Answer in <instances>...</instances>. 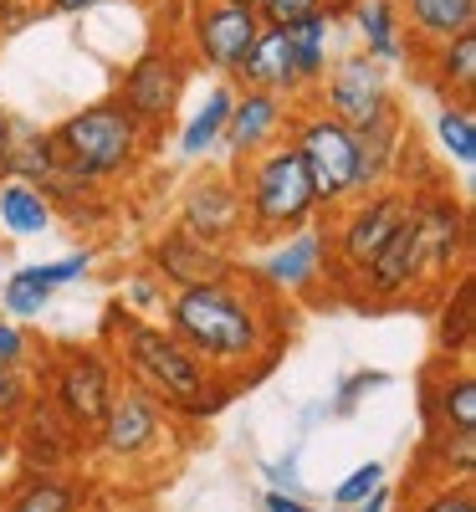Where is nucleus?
<instances>
[{
	"instance_id": "f03ea898",
	"label": "nucleus",
	"mask_w": 476,
	"mask_h": 512,
	"mask_svg": "<svg viewBox=\"0 0 476 512\" xmlns=\"http://www.w3.org/2000/svg\"><path fill=\"white\" fill-rule=\"evenodd\" d=\"M98 344L108 349V359L118 364V374L128 384H139L144 395H154L164 410H175L185 425L210 420L215 410H226L241 395L231 379L210 374L180 338L164 328V318H134L118 303H108V313L98 323Z\"/></svg>"
},
{
	"instance_id": "a19ab883",
	"label": "nucleus",
	"mask_w": 476,
	"mask_h": 512,
	"mask_svg": "<svg viewBox=\"0 0 476 512\" xmlns=\"http://www.w3.org/2000/svg\"><path fill=\"white\" fill-rule=\"evenodd\" d=\"M313 11H323V0H256L262 26H297V21H308Z\"/></svg>"
},
{
	"instance_id": "c9c22d12",
	"label": "nucleus",
	"mask_w": 476,
	"mask_h": 512,
	"mask_svg": "<svg viewBox=\"0 0 476 512\" xmlns=\"http://www.w3.org/2000/svg\"><path fill=\"white\" fill-rule=\"evenodd\" d=\"M441 349L451 359H466L471 354V277L466 272L456 277V308L451 303L441 308Z\"/></svg>"
},
{
	"instance_id": "9d476101",
	"label": "nucleus",
	"mask_w": 476,
	"mask_h": 512,
	"mask_svg": "<svg viewBox=\"0 0 476 512\" xmlns=\"http://www.w3.org/2000/svg\"><path fill=\"white\" fill-rule=\"evenodd\" d=\"M308 103H318L323 113H333L343 128H354V134H359V128L384 123V118H395V113H405L400 108V93H395V67L364 57L359 47L338 52L328 62V72H323V82L313 88Z\"/></svg>"
},
{
	"instance_id": "8fccbe9b",
	"label": "nucleus",
	"mask_w": 476,
	"mask_h": 512,
	"mask_svg": "<svg viewBox=\"0 0 476 512\" xmlns=\"http://www.w3.org/2000/svg\"><path fill=\"white\" fill-rule=\"evenodd\" d=\"M323 6H328V11H333V16H338V11H343V6H349V0H323Z\"/></svg>"
},
{
	"instance_id": "a18cd8bd",
	"label": "nucleus",
	"mask_w": 476,
	"mask_h": 512,
	"mask_svg": "<svg viewBox=\"0 0 476 512\" xmlns=\"http://www.w3.org/2000/svg\"><path fill=\"white\" fill-rule=\"evenodd\" d=\"M262 512H318L302 492H272L267 487V497H262Z\"/></svg>"
},
{
	"instance_id": "aec40b11",
	"label": "nucleus",
	"mask_w": 476,
	"mask_h": 512,
	"mask_svg": "<svg viewBox=\"0 0 476 512\" xmlns=\"http://www.w3.org/2000/svg\"><path fill=\"white\" fill-rule=\"evenodd\" d=\"M93 492L98 487L82 466H62V472L21 466V477L0 492V512H88Z\"/></svg>"
},
{
	"instance_id": "473e14b6",
	"label": "nucleus",
	"mask_w": 476,
	"mask_h": 512,
	"mask_svg": "<svg viewBox=\"0 0 476 512\" xmlns=\"http://www.w3.org/2000/svg\"><path fill=\"white\" fill-rule=\"evenodd\" d=\"M113 303H118L123 313H134V318H164L169 287L139 262V267H128V272L118 277V297H113Z\"/></svg>"
},
{
	"instance_id": "393cba45",
	"label": "nucleus",
	"mask_w": 476,
	"mask_h": 512,
	"mask_svg": "<svg viewBox=\"0 0 476 512\" xmlns=\"http://www.w3.org/2000/svg\"><path fill=\"white\" fill-rule=\"evenodd\" d=\"M415 67L425 72V82L451 103H476V31H461L441 47H430L415 57Z\"/></svg>"
},
{
	"instance_id": "ea45409f",
	"label": "nucleus",
	"mask_w": 476,
	"mask_h": 512,
	"mask_svg": "<svg viewBox=\"0 0 476 512\" xmlns=\"http://www.w3.org/2000/svg\"><path fill=\"white\" fill-rule=\"evenodd\" d=\"M379 482H389L384 461H364V466H354V472L333 487V507H359V502H364Z\"/></svg>"
},
{
	"instance_id": "2eb2a0df",
	"label": "nucleus",
	"mask_w": 476,
	"mask_h": 512,
	"mask_svg": "<svg viewBox=\"0 0 476 512\" xmlns=\"http://www.w3.org/2000/svg\"><path fill=\"white\" fill-rule=\"evenodd\" d=\"M354 297L364 308H405L425 297V277H420V236H415V216H405L389 241L374 251V262L359 272Z\"/></svg>"
},
{
	"instance_id": "49530a36",
	"label": "nucleus",
	"mask_w": 476,
	"mask_h": 512,
	"mask_svg": "<svg viewBox=\"0 0 476 512\" xmlns=\"http://www.w3.org/2000/svg\"><path fill=\"white\" fill-rule=\"evenodd\" d=\"M11 149H16V113L0 108V180H11Z\"/></svg>"
},
{
	"instance_id": "1a4fd4ad",
	"label": "nucleus",
	"mask_w": 476,
	"mask_h": 512,
	"mask_svg": "<svg viewBox=\"0 0 476 512\" xmlns=\"http://www.w3.org/2000/svg\"><path fill=\"white\" fill-rule=\"evenodd\" d=\"M302 169H308V180L318 190V205L333 210L343 200H354V175H359V139H354V128H343L333 113H323L318 103L302 98L287 118V134H282Z\"/></svg>"
},
{
	"instance_id": "09e8293b",
	"label": "nucleus",
	"mask_w": 476,
	"mask_h": 512,
	"mask_svg": "<svg viewBox=\"0 0 476 512\" xmlns=\"http://www.w3.org/2000/svg\"><path fill=\"white\" fill-rule=\"evenodd\" d=\"M389 507H395V487H389V482H379L354 512H389Z\"/></svg>"
},
{
	"instance_id": "dca6fc26",
	"label": "nucleus",
	"mask_w": 476,
	"mask_h": 512,
	"mask_svg": "<svg viewBox=\"0 0 476 512\" xmlns=\"http://www.w3.org/2000/svg\"><path fill=\"white\" fill-rule=\"evenodd\" d=\"M292 108H297V103L282 98V93L236 88V103H231V118H226V134H221V149H215V159H221V164H241V159H251V154L282 144Z\"/></svg>"
},
{
	"instance_id": "79ce46f5",
	"label": "nucleus",
	"mask_w": 476,
	"mask_h": 512,
	"mask_svg": "<svg viewBox=\"0 0 476 512\" xmlns=\"http://www.w3.org/2000/svg\"><path fill=\"white\" fill-rule=\"evenodd\" d=\"M297 456H302V446H287V456H277V461H267V466H262V477H267V487H272V492H302V487H308V482H302Z\"/></svg>"
},
{
	"instance_id": "72a5a7b5",
	"label": "nucleus",
	"mask_w": 476,
	"mask_h": 512,
	"mask_svg": "<svg viewBox=\"0 0 476 512\" xmlns=\"http://www.w3.org/2000/svg\"><path fill=\"white\" fill-rule=\"evenodd\" d=\"M405 512H476L471 482H415L405 492Z\"/></svg>"
},
{
	"instance_id": "20e7f679",
	"label": "nucleus",
	"mask_w": 476,
	"mask_h": 512,
	"mask_svg": "<svg viewBox=\"0 0 476 512\" xmlns=\"http://www.w3.org/2000/svg\"><path fill=\"white\" fill-rule=\"evenodd\" d=\"M47 134H52L62 169L77 180H88V185L134 180L149 159V149H154V139L134 123V113H128L113 93L98 98V103H82L57 128H47Z\"/></svg>"
},
{
	"instance_id": "7c9ffc66",
	"label": "nucleus",
	"mask_w": 476,
	"mask_h": 512,
	"mask_svg": "<svg viewBox=\"0 0 476 512\" xmlns=\"http://www.w3.org/2000/svg\"><path fill=\"white\" fill-rule=\"evenodd\" d=\"M436 144L451 164H461L466 175L476 169V103H451L441 98L436 108Z\"/></svg>"
},
{
	"instance_id": "4468645a",
	"label": "nucleus",
	"mask_w": 476,
	"mask_h": 512,
	"mask_svg": "<svg viewBox=\"0 0 476 512\" xmlns=\"http://www.w3.org/2000/svg\"><path fill=\"white\" fill-rule=\"evenodd\" d=\"M175 226H185L190 236H200V241H210V246H226V251H236V246L246 241L241 190H236V175H231L226 164H205L200 175L180 190Z\"/></svg>"
},
{
	"instance_id": "4c0bfd02",
	"label": "nucleus",
	"mask_w": 476,
	"mask_h": 512,
	"mask_svg": "<svg viewBox=\"0 0 476 512\" xmlns=\"http://www.w3.org/2000/svg\"><path fill=\"white\" fill-rule=\"evenodd\" d=\"M41 354H47V344L36 338V328L0 313V364H11V369H36Z\"/></svg>"
},
{
	"instance_id": "de8ad7c7",
	"label": "nucleus",
	"mask_w": 476,
	"mask_h": 512,
	"mask_svg": "<svg viewBox=\"0 0 476 512\" xmlns=\"http://www.w3.org/2000/svg\"><path fill=\"white\" fill-rule=\"evenodd\" d=\"M88 512H139L134 502H128L118 487H108V492H93V502H88Z\"/></svg>"
},
{
	"instance_id": "b1692460",
	"label": "nucleus",
	"mask_w": 476,
	"mask_h": 512,
	"mask_svg": "<svg viewBox=\"0 0 476 512\" xmlns=\"http://www.w3.org/2000/svg\"><path fill=\"white\" fill-rule=\"evenodd\" d=\"M338 36H343V21L323 6V11H313L308 21H297V26H287V47H292V72H297V88H302V98H313V88L323 82V72H328V62L338 57Z\"/></svg>"
},
{
	"instance_id": "4be33fe9",
	"label": "nucleus",
	"mask_w": 476,
	"mask_h": 512,
	"mask_svg": "<svg viewBox=\"0 0 476 512\" xmlns=\"http://www.w3.org/2000/svg\"><path fill=\"white\" fill-rule=\"evenodd\" d=\"M231 103H236V82L215 77L210 88L200 93V103L180 118L175 128V159L180 164H210L215 149H221V134H226V118H231Z\"/></svg>"
},
{
	"instance_id": "f8f14e48",
	"label": "nucleus",
	"mask_w": 476,
	"mask_h": 512,
	"mask_svg": "<svg viewBox=\"0 0 476 512\" xmlns=\"http://www.w3.org/2000/svg\"><path fill=\"white\" fill-rule=\"evenodd\" d=\"M410 216H415V236H420V277H425V287L446 292L451 277L466 272V256H471V210L451 190L430 185V190L410 195Z\"/></svg>"
},
{
	"instance_id": "423d86ee",
	"label": "nucleus",
	"mask_w": 476,
	"mask_h": 512,
	"mask_svg": "<svg viewBox=\"0 0 476 512\" xmlns=\"http://www.w3.org/2000/svg\"><path fill=\"white\" fill-rule=\"evenodd\" d=\"M118 384H123V374L103 344H57V349L47 344V354L36 364V390L52 400V410L77 436H93V425L103 420Z\"/></svg>"
},
{
	"instance_id": "412c9836",
	"label": "nucleus",
	"mask_w": 476,
	"mask_h": 512,
	"mask_svg": "<svg viewBox=\"0 0 476 512\" xmlns=\"http://www.w3.org/2000/svg\"><path fill=\"white\" fill-rule=\"evenodd\" d=\"M343 31L354 36V47L384 67H405L415 57L410 36H405V16H400V0H349L338 11Z\"/></svg>"
},
{
	"instance_id": "3c124183",
	"label": "nucleus",
	"mask_w": 476,
	"mask_h": 512,
	"mask_svg": "<svg viewBox=\"0 0 476 512\" xmlns=\"http://www.w3.org/2000/svg\"><path fill=\"white\" fill-rule=\"evenodd\" d=\"M231 6H256V0H231Z\"/></svg>"
},
{
	"instance_id": "7ed1b4c3",
	"label": "nucleus",
	"mask_w": 476,
	"mask_h": 512,
	"mask_svg": "<svg viewBox=\"0 0 476 512\" xmlns=\"http://www.w3.org/2000/svg\"><path fill=\"white\" fill-rule=\"evenodd\" d=\"M180 431H185V420L175 410H164L154 395H144L139 384L123 379L118 395L103 410V420L93 425L82 461H88L98 477H113V487H123V482H139V477L175 461Z\"/></svg>"
},
{
	"instance_id": "ddd939ff",
	"label": "nucleus",
	"mask_w": 476,
	"mask_h": 512,
	"mask_svg": "<svg viewBox=\"0 0 476 512\" xmlns=\"http://www.w3.org/2000/svg\"><path fill=\"white\" fill-rule=\"evenodd\" d=\"M256 31H262L256 6H231V0H190V6H185L180 47L190 52L195 67H205V72L231 82L236 67H241V57L251 52Z\"/></svg>"
},
{
	"instance_id": "c756f323",
	"label": "nucleus",
	"mask_w": 476,
	"mask_h": 512,
	"mask_svg": "<svg viewBox=\"0 0 476 512\" xmlns=\"http://www.w3.org/2000/svg\"><path fill=\"white\" fill-rule=\"evenodd\" d=\"M62 169L57 149H52V134L36 128L31 118L16 113V149H11V180H26V185H47Z\"/></svg>"
},
{
	"instance_id": "2f4dec72",
	"label": "nucleus",
	"mask_w": 476,
	"mask_h": 512,
	"mask_svg": "<svg viewBox=\"0 0 476 512\" xmlns=\"http://www.w3.org/2000/svg\"><path fill=\"white\" fill-rule=\"evenodd\" d=\"M52 287H41L26 267H16L6 282H0V313L6 318H16V323H41L52 313Z\"/></svg>"
},
{
	"instance_id": "bb28decb",
	"label": "nucleus",
	"mask_w": 476,
	"mask_h": 512,
	"mask_svg": "<svg viewBox=\"0 0 476 512\" xmlns=\"http://www.w3.org/2000/svg\"><path fill=\"white\" fill-rule=\"evenodd\" d=\"M410 134V118L395 113L374 128H359V175H354V195H369V190H384L395 185V164H400V144Z\"/></svg>"
},
{
	"instance_id": "f704fd0d",
	"label": "nucleus",
	"mask_w": 476,
	"mask_h": 512,
	"mask_svg": "<svg viewBox=\"0 0 476 512\" xmlns=\"http://www.w3.org/2000/svg\"><path fill=\"white\" fill-rule=\"evenodd\" d=\"M31 400H36V369H11V364H0V441L16 431V420L26 415Z\"/></svg>"
},
{
	"instance_id": "e433bc0d",
	"label": "nucleus",
	"mask_w": 476,
	"mask_h": 512,
	"mask_svg": "<svg viewBox=\"0 0 476 512\" xmlns=\"http://www.w3.org/2000/svg\"><path fill=\"white\" fill-rule=\"evenodd\" d=\"M93 267H98V251H67V256H52V262H26V272L41 282V287H52V292H62V287H72V282H88L93 277Z\"/></svg>"
},
{
	"instance_id": "c85d7f7f",
	"label": "nucleus",
	"mask_w": 476,
	"mask_h": 512,
	"mask_svg": "<svg viewBox=\"0 0 476 512\" xmlns=\"http://www.w3.org/2000/svg\"><path fill=\"white\" fill-rule=\"evenodd\" d=\"M57 226V210L52 200L41 195L26 180H0V231L11 241H36V236H52Z\"/></svg>"
},
{
	"instance_id": "6ab92c4d",
	"label": "nucleus",
	"mask_w": 476,
	"mask_h": 512,
	"mask_svg": "<svg viewBox=\"0 0 476 512\" xmlns=\"http://www.w3.org/2000/svg\"><path fill=\"white\" fill-rule=\"evenodd\" d=\"M420 425L425 431H466L476 436V374L466 359H441L420 379Z\"/></svg>"
},
{
	"instance_id": "58836bf2",
	"label": "nucleus",
	"mask_w": 476,
	"mask_h": 512,
	"mask_svg": "<svg viewBox=\"0 0 476 512\" xmlns=\"http://www.w3.org/2000/svg\"><path fill=\"white\" fill-rule=\"evenodd\" d=\"M384 384H389L384 369H354V374H343V379H338L333 400H323V405H328V415H354V410L364 405V395L384 390Z\"/></svg>"
},
{
	"instance_id": "f257e3e1",
	"label": "nucleus",
	"mask_w": 476,
	"mask_h": 512,
	"mask_svg": "<svg viewBox=\"0 0 476 512\" xmlns=\"http://www.w3.org/2000/svg\"><path fill=\"white\" fill-rule=\"evenodd\" d=\"M164 328L210 369L231 379L236 390L256 384L292 338V303L256 287L251 272L236 262L226 277L169 292Z\"/></svg>"
},
{
	"instance_id": "0eeeda50",
	"label": "nucleus",
	"mask_w": 476,
	"mask_h": 512,
	"mask_svg": "<svg viewBox=\"0 0 476 512\" xmlns=\"http://www.w3.org/2000/svg\"><path fill=\"white\" fill-rule=\"evenodd\" d=\"M195 72H200V67H195L190 52L180 47V36H164V41L144 47L134 62L118 72L113 98H118L128 113H134V123L159 144L169 128H175V118H180V98H185V88H190V77H195Z\"/></svg>"
},
{
	"instance_id": "a211bd4d",
	"label": "nucleus",
	"mask_w": 476,
	"mask_h": 512,
	"mask_svg": "<svg viewBox=\"0 0 476 512\" xmlns=\"http://www.w3.org/2000/svg\"><path fill=\"white\" fill-rule=\"evenodd\" d=\"M21 456V466H36V472H62V466H82V451H88V436H77L72 425L52 410V400L36 390V400L26 405V415L16 420V431L6 436Z\"/></svg>"
},
{
	"instance_id": "37998d69",
	"label": "nucleus",
	"mask_w": 476,
	"mask_h": 512,
	"mask_svg": "<svg viewBox=\"0 0 476 512\" xmlns=\"http://www.w3.org/2000/svg\"><path fill=\"white\" fill-rule=\"evenodd\" d=\"M36 16H47L41 0H0V36H21Z\"/></svg>"
},
{
	"instance_id": "c03bdc74",
	"label": "nucleus",
	"mask_w": 476,
	"mask_h": 512,
	"mask_svg": "<svg viewBox=\"0 0 476 512\" xmlns=\"http://www.w3.org/2000/svg\"><path fill=\"white\" fill-rule=\"evenodd\" d=\"M103 6H113V0H41V11H47V16H93Z\"/></svg>"
},
{
	"instance_id": "cd10ccee",
	"label": "nucleus",
	"mask_w": 476,
	"mask_h": 512,
	"mask_svg": "<svg viewBox=\"0 0 476 512\" xmlns=\"http://www.w3.org/2000/svg\"><path fill=\"white\" fill-rule=\"evenodd\" d=\"M415 482H476V436L425 431L415 451Z\"/></svg>"
},
{
	"instance_id": "6e6552de",
	"label": "nucleus",
	"mask_w": 476,
	"mask_h": 512,
	"mask_svg": "<svg viewBox=\"0 0 476 512\" xmlns=\"http://www.w3.org/2000/svg\"><path fill=\"white\" fill-rule=\"evenodd\" d=\"M323 216H328V277L354 287L359 272L374 262V251L389 241V231L410 216V190L384 185V190H369L323 210Z\"/></svg>"
},
{
	"instance_id": "39448f33",
	"label": "nucleus",
	"mask_w": 476,
	"mask_h": 512,
	"mask_svg": "<svg viewBox=\"0 0 476 512\" xmlns=\"http://www.w3.org/2000/svg\"><path fill=\"white\" fill-rule=\"evenodd\" d=\"M236 175V190H241V210H246V241H277L297 226H308L323 216L318 205V190L302 169L297 149L282 139L262 154H251L241 164H226Z\"/></svg>"
},
{
	"instance_id": "f3484780",
	"label": "nucleus",
	"mask_w": 476,
	"mask_h": 512,
	"mask_svg": "<svg viewBox=\"0 0 476 512\" xmlns=\"http://www.w3.org/2000/svg\"><path fill=\"white\" fill-rule=\"evenodd\" d=\"M144 267H149L169 292H180V287H195V282H210V277H226V272L236 267V251L210 246V241L190 236L185 226H164V231L144 246Z\"/></svg>"
},
{
	"instance_id": "5701e85b",
	"label": "nucleus",
	"mask_w": 476,
	"mask_h": 512,
	"mask_svg": "<svg viewBox=\"0 0 476 512\" xmlns=\"http://www.w3.org/2000/svg\"><path fill=\"white\" fill-rule=\"evenodd\" d=\"M236 88H262V93H282L292 103H302L297 72H292V47H287V26H262L251 41V52L236 67Z\"/></svg>"
},
{
	"instance_id": "9b49d317",
	"label": "nucleus",
	"mask_w": 476,
	"mask_h": 512,
	"mask_svg": "<svg viewBox=\"0 0 476 512\" xmlns=\"http://www.w3.org/2000/svg\"><path fill=\"white\" fill-rule=\"evenodd\" d=\"M256 287H267L282 303H323L328 287V216L297 226L277 241H267V251L246 267Z\"/></svg>"
},
{
	"instance_id": "a878e982",
	"label": "nucleus",
	"mask_w": 476,
	"mask_h": 512,
	"mask_svg": "<svg viewBox=\"0 0 476 512\" xmlns=\"http://www.w3.org/2000/svg\"><path fill=\"white\" fill-rule=\"evenodd\" d=\"M400 16H405L410 47L420 57V52L441 47V41H451L461 31H476V0H400Z\"/></svg>"
},
{
	"instance_id": "603ef678",
	"label": "nucleus",
	"mask_w": 476,
	"mask_h": 512,
	"mask_svg": "<svg viewBox=\"0 0 476 512\" xmlns=\"http://www.w3.org/2000/svg\"><path fill=\"white\" fill-rule=\"evenodd\" d=\"M144 6H149V0H144Z\"/></svg>"
}]
</instances>
